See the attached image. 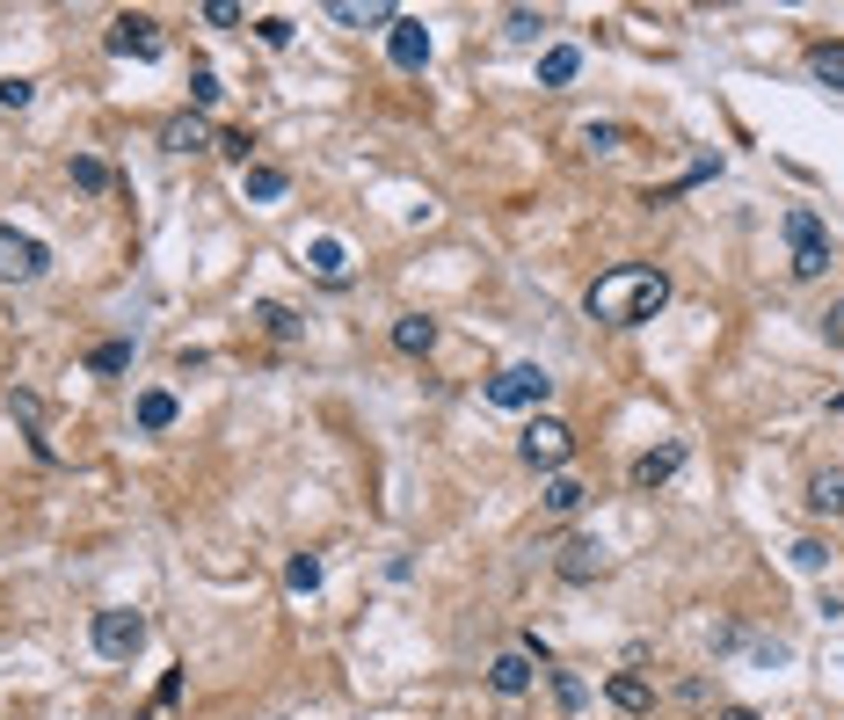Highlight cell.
<instances>
[{"mask_svg": "<svg viewBox=\"0 0 844 720\" xmlns=\"http://www.w3.org/2000/svg\"><path fill=\"white\" fill-rule=\"evenodd\" d=\"M663 306H669V277L648 263H619L590 284V320H604V328H641Z\"/></svg>", "mask_w": 844, "mask_h": 720, "instance_id": "6da1fadb", "label": "cell"}, {"mask_svg": "<svg viewBox=\"0 0 844 720\" xmlns=\"http://www.w3.org/2000/svg\"><path fill=\"white\" fill-rule=\"evenodd\" d=\"M517 452H525V466H539V474H561L568 452H576V430H568L561 415H531L525 437H517Z\"/></svg>", "mask_w": 844, "mask_h": 720, "instance_id": "7a4b0ae2", "label": "cell"}, {"mask_svg": "<svg viewBox=\"0 0 844 720\" xmlns=\"http://www.w3.org/2000/svg\"><path fill=\"white\" fill-rule=\"evenodd\" d=\"M95 655H109V663H131V655L146 648V618L124 612V604H109V612H95Z\"/></svg>", "mask_w": 844, "mask_h": 720, "instance_id": "3957f363", "label": "cell"}, {"mask_svg": "<svg viewBox=\"0 0 844 720\" xmlns=\"http://www.w3.org/2000/svg\"><path fill=\"white\" fill-rule=\"evenodd\" d=\"M44 269H52V247L36 241V233L0 226V284H36Z\"/></svg>", "mask_w": 844, "mask_h": 720, "instance_id": "277c9868", "label": "cell"}, {"mask_svg": "<svg viewBox=\"0 0 844 720\" xmlns=\"http://www.w3.org/2000/svg\"><path fill=\"white\" fill-rule=\"evenodd\" d=\"M546 393H553V379H546L539 364H510V371H495V379H488V407H510V415H517V407H539Z\"/></svg>", "mask_w": 844, "mask_h": 720, "instance_id": "5b68a950", "label": "cell"}, {"mask_svg": "<svg viewBox=\"0 0 844 720\" xmlns=\"http://www.w3.org/2000/svg\"><path fill=\"white\" fill-rule=\"evenodd\" d=\"M109 52H117V59H146V66H154V59L168 52V36H160L154 15H117V22H109Z\"/></svg>", "mask_w": 844, "mask_h": 720, "instance_id": "8992f818", "label": "cell"}, {"mask_svg": "<svg viewBox=\"0 0 844 720\" xmlns=\"http://www.w3.org/2000/svg\"><path fill=\"white\" fill-rule=\"evenodd\" d=\"M387 59L401 73H422V66H430V30H422L415 15H393L387 22Z\"/></svg>", "mask_w": 844, "mask_h": 720, "instance_id": "52a82bcc", "label": "cell"}, {"mask_svg": "<svg viewBox=\"0 0 844 720\" xmlns=\"http://www.w3.org/2000/svg\"><path fill=\"white\" fill-rule=\"evenodd\" d=\"M604 568H612L604 539H568L561 553H553V575H561V582H598Z\"/></svg>", "mask_w": 844, "mask_h": 720, "instance_id": "ba28073f", "label": "cell"}, {"mask_svg": "<svg viewBox=\"0 0 844 720\" xmlns=\"http://www.w3.org/2000/svg\"><path fill=\"white\" fill-rule=\"evenodd\" d=\"M677 466H685V444L669 437V444H655V452L633 458V488H663V480H677Z\"/></svg>", "mask_w": 844, "mask_h": 720, "instance_id": "9c48e42d", "label": "cell"}, {"mask_svg": "<svg viewBox=\"0 0 844 720\" xmlns=\"http://www.w3.org/2000/svg\"><path fill=\"white\" fill-rule=\"evenodd\" d=\"M488 685L503 691V699H525V691H531V655H525V648H503V655L488 663Z\"/></svg>", "mask_w": 844, "mask_h": 720, "instance_id": "30bf717a", "label": "cell"}, {"mask_svg": "<svg viewBox=\"0 0 844 720\" xmlns=\"http://www.w3.org/2000/svg\"><path fill=\"white\" fill-rule=\"evenodd\" d=\"M241 190H247V204H284L292 176H284L277 160H255V168H241Z\"/></svg>", "mask_w": 844, "mask_h": 720, "instance_id": "8fae6325", "label": "cell"}, {"mask_svg": "<svg viewBox=\"0 0 844 720\" xmlns=\"http://www.w3.org/2000/svg\"><path fill=\"white\" fill-rule=\"evenodd\" d=\"M306 269H314L320 284H350V247L335 241V233H320V241L306 247Z\"/></svg>", "mask_w": 844, "mask_h": 720, "instance_id": "7c38bea8", "label": "cell"}, {"mask_svg": "<svg viewBox=\"0 0 844 720\" xmlns=\"http://www.w3.org/2000/svg\"><path fill=\"white\" fill-rule=\"evenodd\" d=\"M393 350H401V357H430V350H437V320H430V314H401V320H393Z\"/></svg>", "mask_w": 844, "mask_h": 720, "instance_id": "4fadbf2b", "label": "cell"}, {"mask_svg": "<svg viewBox=\"0 0 844 720\" xmlns=\"http://www.w3.org/2000/svg\"><path fill=\"white\" fill-rule=\"evenodd\" d=\"M160 146H168V153H204V146H211V124L197 117V109H182V117L160 131Z\"/></svg>", "mask_w": 844, "mask_h": 720, "instance_id": "5bb4252c", "label": "cell"}, {"mask_svg": "<svg viewBox=\"0 0 844 720\" xmlns=\"http://www.w3.org/2000/svg\"><path fill=\"white\" fill-rule=\"evenodd\" d=\"M604 691H612V706H619V713H648V706H655L648 677H633V669H619V677H612Z\"/></svg>", "mask_w": 844, "mask_h": 720, "instance_id": "9a60e30c", "label": "cell"}, {"mask_svg": "<svg viewBox=\"0 0 844 720\" xmlns=\"http://www.w3.org/2000/svg\"><path fill=\"white\" fill-rule=\"evenodd\" d=\"M582 502H590V488H582V480H568V474L546 480V517H576Z\"/></svg>", "mask_w": 844, "mask_h": 720, "instance_id": "2e32d148", "label": "cell"}, {"mask_svg": "<svg viewBox=\"0 0 844 720\" xmlns=\"http://www.w3.org/2000/svg\"><path fill=\"white\" fill-rule=\"evenodd\" d=\"M576 73H582V52H576V44H553V52L539 59V81H546V88H568Z\"/></svg>", "mask_w": 844, "mask_h": 720, "instance_id": "e0dca14e", "label": "cell"}, {"mask_svg": "<svg viewBox=\"0 0 844 720\" xmlns=\"http://www.w3.org/2000/svg\"><path fill=\"white\" fill-rule=\"evenodd\" d=\"M255 320H263V328L277 335V342H299V335H306V320L292 314V306H277V299H263V306H255Z\"/></svg>", "mask_w": 844, "mask_h": 720, "instance_id": "ac0fdd59", "label": "cell"}, {"mask_svg": "<svg viewBox=\"0 0 844 720\" xmlns=\"http://www.w3.org/2000/svg\"><path fill=\"white\" fill-rule=\"evenodd\" d=\"M168 422H176V393H160V387H146V393H139V430H154V437H160V430H168Z\"/></svg>", "mask_w": 844, "mask_h": 720, "instance_id": "d6986e66", "label": "cell"}, {"mask_svg": "<svg viewBox=\"0 0 844 720\" xmlns=\"http://www.w3.org/2000/svg\"><path fill=\"white\" fill-rule=\"evenodd\" d=\"M320 575H328V568H320V553H292V561H284V582H292L299 597H314Z\"/></svg>", "mask_w": 844, "mask_h": 720, "instance_id": "ffe728a7", "label": "cell"}, {"mask_svg": "<svg viewBox=\"0 0 844 720\" xmlns=\"http://www.w3.org/2000/svg\"><path fill=\"white\" fill-rule=\"evenodd\" d=\"M88 371H95V379H117V371H131V342H95V350H88Z\"/></svg>", "mask_w": 844, "mask_h": 720, "instance_id": "44dd1931", "label": "cell"}, {"mask_svg": "<svg viewBox=\"0 0 844 720\" xmlns=\"http://www.w3.org/2000/svg\"><path fill=\"white\" fill-rule=\"evenodd\" d=\"M809 73L823 81V88H844V44H815V52H809Z\"/></svg>", "mask_w": 844, "mask_h": 720, "instance_id": "7402d4cb", "label": "cell"}, {"mask_svg": "<svg viewBox=\"0 0 844 720\" xmlns=\"http://www.w3.org/2000/svg\"><path fill=\"white\" fill-rule=\"evenodd\" d=\"M823 269H830V241H801V247H793V277H801V284H815Z\"/></svg>", "mask_w": 844, "mask_h": 720, "instance_id": "603a6c76", "label": "cell"}, {"mask_svg": "<svg viewBox=\"0 0 844 720\" xmlns=\"http://www.w3.org/2000/svg\"><path fill=\"white\" fill-rule=\"evenodd\" d=\"M73 190H88V197H103L109 190V168L95 153H73Z\"/></svg>", "mask_w": 844, "mask_h": 720, "instance_id": "cb8c5ba5", "label": "cell"}, {"mask_svg": "<svg viewBox=\"0 0 844 720\" xmlns=\"http://www.w3.org/2000/svg\"><path fill=\"white\" fill-rule=\"evenodd\" d=\"M809 510H844V474H815L809 480Z\"/></svg>", "mask_w": 844, "mask_h": 720, "instance_id": "d4e9b609", "label": "cell"}, {"mask_svg": "<svg viewBox=\"0 0 844 720\" xmlns=\"http://www.w3.org/2000/svg\"><path fill=\"white\" fill-rule=\"evenodd\" d=\"M328 15L335 22H393V8H387V0H365V8H357V0H335Z\"/></svg>", "mask_w": 844, "mask_h": 720, "instance_id": "484cf974", "label": "cell"}, {"mask_svg": "<svg viewBox=\"0 0 844 720\" xmlns=\"http://www.w3.org/2000/svg\"><path fill=\"white\" fill-rule=\"evenodd\" d=\"M787 561L801 568V575H823V561H830V546H823V539H793V546H787Z\"/></svg>", "mask_w": 844, "mask_h": 720, "instance_id": "4316f807", "label": "cell"}, {"mask_svg": "<svg viewBox=\"0 0 844 720\" xmlns=\"http://www.w3.org/2000/svg\"><path fill=\"white\" fill-rule=\"evenodd\" d=\"M219 95H226V88H219V73H211V66H197V73H190V109L204 117V109L219 103Z\"/></svg>", "mask_w": 844, "mask_h": 720, "instance_id": "83f0119b", "label": "cell"}, {"mask_svg": "<svg viewBox=\"0 0 844 720\" xmlns=\"http://www.w3.org/2000/svg\"><path fill=\"white\" fill-rule=\"evenodd\" d=\"M619 139H626L619 124H582V153H619Z\"/></svg>", "mask_w": 844, "mask_h": 720, "instance_id": "f1b7e54d", "label": "cell"}, {"mask_svg": "<svg viewBox=\"0 0 844 720\" xmlns=\"http://www.w3.org/2000/svg\"><path fill=\"white\" fill-rule=\"evenodd\" d=\"M30 103H36V81L8 73V81H0V109H30Z\"/></svg>", "mask_w": 844, "mask_h": 720, "instance_id": "f546056e", "label": "cell"}, {"mask_svg": "<svg viewBox=\"0 0 844 720\" xmlns=\"http://www.w3.org/2000/svg\"><path fill=\"white\" fill-rule=\"evenodd\" d=\"M553 691H561V706H568V713H582V706H590V685H582L576 669H561V677H553Z\"/></svg>", "mask_w": 844, "mask_h": 720, "instance_id": "4dcf8cb0", "label": "cell"}, {"mask_svg": "<svg viewBox=\"0 0 844 720\" xmlns=\"http://www.w3.org/2000/svg\"><path fill=\"white\" fill-rule=\"evenodd\" d=\"M255 36H263L270 52H284V44H292V36H299V30H292V22H284V15H263V22H255Z\"/></svg>", "mask_w": 844, "mask_h": 720, "instance_id": "1f68e13d", "label": "cell"}, {"mask_svg": "<svg viewBox=\"0 0 844 720\" xmlns=\"http://www.w3.org/2000/svg\"><path fill=\"white\" fill-rule=\"evenodd\" d=\"M211 146H219L226 160H241V168H255V146H247V131H219Z\"/></svg>", "mask_w": 844, "mask_h": 720, "instance_id": "d6a6232c", "label": "cell"}, {"mask_svg": "<svg viewBox=\"0 0 844 720\" xmlns=\"http://www.w3.org/2000/svg\"><path fill=\"white\" fill-rule=\"evenodd\" d=\"M503 30H510V36H525V44H531V36L546 30V15H531V8H510V22H503Z\"/></svg>", "mask_w": 844, "mask_h": 720, "instance_id": "836d02e7", "label": "cell"}, {"mask_svg": "<svg viewBox=\"0 0 844 720\" xmlns=\"http://www.w3.org/2000/svg\"><path fill=\"white\" fill-rule=\"evenodd\" d=\"M823 335H830V350H844V299L823 314Z\"/></svg>", "mask_w": 844, "mask_h": 720, "instance_id": "e575fe53", "label": "cell"}, {"mask_svg": "<svg viewBox=\"0 0 844 720\" xmlns=\"http://www.w3.org/2000/svg\"><path fill=\"white\" fill-rule=\"evenodd\" d=\"M714 720H757V713H750V706H721V713H714Z\"/></svg>", "mask_w": 844, "mask_h": 720, "instance_id": "d590c367", "label": "cell"}, {"mask_svg": "<svg viewBox=\"0 0 844 720\" xmlns=\"http://www.w3.org/2000/svg\"><path fill=\"white\" fill-rule=\"evenodd\" d=\"M830 407H837V415H844V393H830Z\"/></svg>", "mask_w": 844, "mask_h": 720, "instance_id": "8d00e7d4", "label": "cell"}]
</instances>
